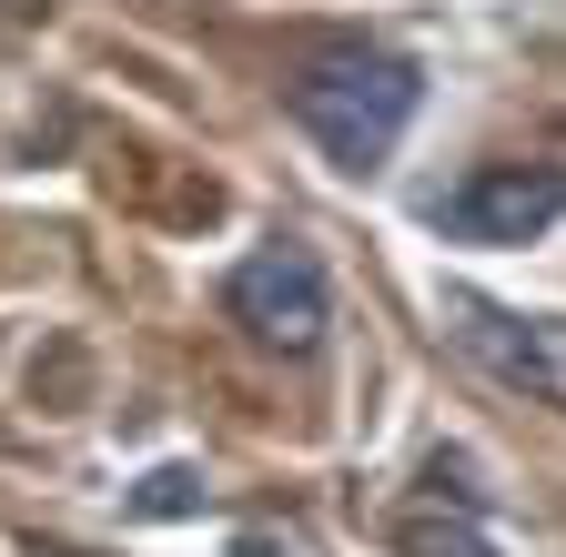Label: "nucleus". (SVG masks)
Instances as JSON below:
<instances>
[{"mask_svg": "<svg viewBox=\"0 0 566 557\" xmlns=\"http://www.w3.org/2000/svg\"><path fill=\"white\" fill-rule=\"evenodd\" d=\"M283 102H294V122L314 132L344 173H375V163L405 143V122H415V102H424V72H415L405 51L334 41V51H314L304 72L283 82Z\"/></svg>", "mask_w": 566, "mask_h": 557, "instance_id": "1", "label": "nucleus"}, {"mask_svg": "<svg viewBox=\"0 0 566 557\" xmlns=\"http://www.w3.org/2000/svg\"><path fill=\"white\" fill-rule=\"evenodd\" d=\"M223 305H233V324H243L253 344H273V355H314L324 324H334L324 264H314L304 244H263V254H243L233 285H223Z\"/></svg>", "mask_w": 566, "mask_h": 557, "instance_id": "2", "label": "nucleus"}, {"mask_svg": "<svg viewBox=\"0 0 566 557\" xmlns=\"http://www.w3.org/2000/svg\"><path fill=\"white\" fill-rule=\"evenodd\" d=\"M556 224H566V173H546V163H485L455 193H436L446 244H536Z\"/></svg>", "mask_w": 566, "mask_h": 557, "instance_id": "3", "label": "nucleus"}, {"mask_svg": "<svg viewBox=\"0 0 566 557\" xmlns=\"http://www.w3.org/2000/svg\"><path fill=\"white\" fill-rule=\"evenodd\" d=\"M455 344L536 405H566V314H516V305H485V295H446Z\"/></svg>", "mask_w": 566, "mask_h": 557, "instance_id": "4", "label": "nucleus"}, {"mask_svg": "<svg viewBox=\"0 0 566 557\" xmlns=\"http://www.w3.org/2000/svg\"><path fill=\"white\" fill-rule=\"evenodd\" d=\"M395 557H506V547H495L465 507L436 497V507H405V517H395Z\"/></svg>", "mask_w": 566, "mask_h": 557, "instance_id": "5", "label": "nucleus"}, {"mask_svg": "<svg viewBox=\"0 0 566 557\" xmlns=\"http://www.w3.org/2000/svg\"><path fill=\"white\" fill-rule=\"evenodd\" d=\"M182 507H202V486H192V466H163L153 486H142V517H182Z\"/></svg>", "mask_w": 566, "mask_h": 557, "instance_id": "6", "label": "nucleus"}]
</instances>
